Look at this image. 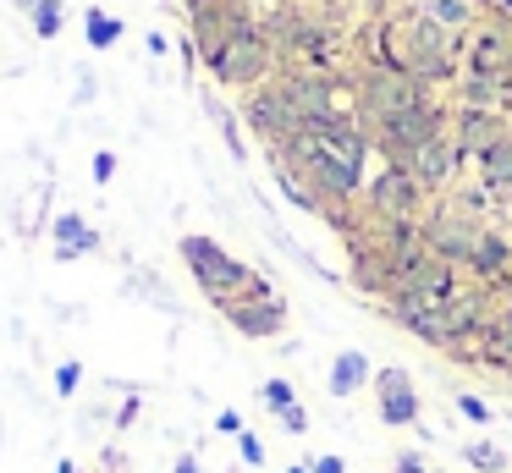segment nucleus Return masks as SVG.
Here are the masks:
<instances>
[{
  "label": "nucleus",
  "instance_id": "nucleus-2",
  "mask_svg": "<svg viewBox=\"0 0 512 473\" xmlns=\"http://www.w3.org/2000/svg\"><path fill=\"white\" fill-rule=\"evenodd\" d=\"M270 72H276V44L265 39V28H243L232 44H226L221 55L210 61V77L221 88H237V94H248V88L270 83Z\"/></svg>",
  "mask_w": 512,
  "mask_h": 473
},
{
  "label": "nucleus",
  "instance_id": "nucleus-5",
  "mask_svg": "<svg viewBox=\"0 0 512 473\" xmlns=\"http://www.w3.org/2000/svg\"><path fill=\"white\" fill-rule=\"evenodd\" d=\"M479 237H485V226H479L474 215H457V209H430V215H419V242L446 264H468V253H474Z\"/></svg>",
  "mask_w": 512,
  "mask_h": 473
},
{
  "label": "nucleus",
  "instance_id": "nucleus-23",
  "mask_svg": "<svg viewBox=\"0 0 512 473\" xmlns=\"http://www.w3.org/2000/svg\"><path fill=\"white\" fill-rule=\"evenodd\" d=\"M276 424L287 429V435H309V407H303V402H298V407H287V413H281Z\"/></svg>",
  "mask_w": 512,
  "mask_h": 473
},
{
  "label": "nucleus",
  "instance_id": "nucleus-19",
  "mask_svg": "<svg viewBox=\"0 0 512 473\" xmlns=\"http://www.w3.org/2000/svg\"><path fill=\"white\" fill-rule=\"evenodd\" d=\"M391 473H435V468H430V457H424L419 446H397L391 451Z\"/></svg>",
  "mask_w": 512,
  "mask_h": 473
},
{
  "label": "nucleus",
  "instance_id": "nucleus-15",
  "mask_svg": "<svg viewBox=\"0 0 512 473\" xmlns=\"http://www.w3.org/2000/svg\"><path fill=\"white\" fill-rule=\"evenodd\" d=\"M259 402H265V413H270V418H281L287 407H298V391H292V380H281V374H276V380L259 385Z\"/></svg>",
  "mask_w": 512,
  "mask_h": 473
},
{
  "label": "nucleus",
  "instance_id": "nucleus-26",
  "mask_svg": "<svg viewBox=\"0 0 512 473\" xmlns=\"http://www.w3.org/2000/svg\"><path fill=\"white\" fill-rule=\"evenodd\" d=\"M309 473H347V462L336 451H320V457H309Z\"/></svg>",
  "mask_w": 512,
  "mask_h": 473
},
{
  "label": "nucleus",
  "instance_id": "nucleus-25",
  "mask_svg": "<svg viewBox=\"0 0 512 473\" xmlns=\"http://www.w3.org/2000/svg\"><path fill=\"white\" fill-rule=\"evenodd\" d=\"M116 165H122V160H116V154L111 149H100V154H94V182H111V176H116Z\"/></svg>",
  "mask_w": 512,
  "mask_h": 473
},
{
  "label": "nucleus",
  "instance_id": "nucleus-7",
  "mask_svg": "<svg viewBox=\"0 0 512 473\" xmlns=\"http://www.w3.org/2000/svg\"><path fill=\"white\" fill-rule=\"evenodd\" d=\"M221 319L237 330V336H248V341H276L281 330H287V303H281V292L243 297V303H226Z\"/></svg>",
  "mask_w": 512,
  "mask_h": 473
},
{
  "label": "nucleus",
  "instance_id": "nucleus-16",
  "mask_svg": "<svg viewBox=\"0 0 512 473\" xmlns=\"http://www.w3.org/2000/svg\"><path fill=\"white\" fill-rule=\"evenodd\" d=\"M204 110H210V116H215V127H221V138H226V149H232V154H237V160H243V154H248V149H243V132H237V121H232V110H226V105H221V99H215V94H210V99H204Z\"/></svg>",
  "mask_w": 512,
  "mask_h": 473
},
{
  "label": "nucleus",
  "instance_id": "nucleus-13",
  "mask_svg": "<svg viewBox=\"0 0 512 473\" xmlns=\"http://www.w3.org/2000/svg\"><path fill=\"white\" fill-rule=\"evenodd\" d=\"M463 468L474 473H512V451L501 440H463Z\"/></svg>",
  "mask_w": 512,
  "mask_h": 473
},
{
  "label": "nucleus",
  "instance_id": "nucleus-24",
  "mask_svg": "<svg viewBox=\"0 0 512 473\" xmlns=\"http://www.w3.org/2000/svg\"><path fill=\"white\" fill-rule=\"evenodd\" d=\"M94 473H127V451L122 446H105L100 451V468H94Z\"/></svg>",
  "mask_w": 512,
  "mask_h": 473
},
{
  "label": "nucleus",
  "instance_id": "nucleus-17",
  "mask_svg": "<svg viewBox=\"0 0 512 473\" xmlns=\"http://www.w3.org/2000/svg\"><path fill=\"white\" fill-rule=\"evenodd\" d=\"M457 413H463L468 424H496V407H490L485 396H474V391H457Z\"/></svg>",
  "mask_w": 512,
  "mask_h": 473
},
{
  "label": "nucleus",
  "instance_id": "nucleus-20",
  "mask_svg": "<svg viewBox=\"0 0 512 473\" xmlns=\"http://www.w3.org/2000/svg\"><path fill=\"white\" fill-rule=\"evenodd\" d=\"M430 17L441 22V28H463V22H468V0H430Z\"/></svg>",
  "mask_w": 512,
  "mask_h": 473
},
{
  "label": "nucleus",
  "instance_id": "nucleus-4",
  "mask_svg": "<svg viewBox=\"0 0 512 473\" xmlns=\"http://www.w3.org/2000/svg\"><path fill=\"white\" fill-rule=\"evenodd\" d=\"M369 391H375V418H380L386 429H419L424 396H419V380H413L402 363H386V369H375Z\"/></svg>",
  "mask_w": 512,
  "mask_h": 473
},
{
  "label": "nucleus",
  "instance_id": "nucleus-8",
  "mask_svg": "<svg viewBox=\"0 0 512 473\" xmlns=\"http://www.w3.org/2000/svg\"><path fill=\"white\" fill-rule=\"evenodd\" d=\"M50 253H56V264L89 259V253H100V231H94L78 209H67V215L50 220Z\"/></svg>",
  "mask_w": 512,
  "mask_h": 473
},
{
  "label": "nucleus",
  "instance_id": "nucleus-27",
  "mask_svg": "<svg viewBox=\"0 0 512 473\" xmlns=\"http://www.w3.org/2000/svg\"><path fill=\"white\" fill-rule=\"evenodd\" d=\"M215 429H221V435H243V413H232V407H221V413H215Z\"/></svg>",
  "mask_w": 512,
  "mask_h": 473
},
{
  "label": "nucleus",
  "instance_id": "nucleus-9",
  "mask_svg": "<svg viewBox=\"0 0 512 473\" xmlns=\"http://www.w3.org/2000/svg\"><path fill=\"white\" fill-rule=\"evenodd\" d=\"M501 138H507V127H501L496 110H463V116H457V138L452 143H457L463 160H485Z\"/></svg>",
  "mask_w": 512,
  "mask_h": 473
},
{
  "label": "nucleus",
  "instance_id": "nucleus-1",
  "mask_svg": "<svg viewBox=\"0 0 512 473\" xmlns=\"http://www.w3.org/2000/svg\"><path fill=\"white\" fill-rule=\"evenodd\" d=\"M177 253H182V264H188V275L199 281V292L210 297L215 308H226V303H243V297H265V292H276V286H270L265 275L254 270V264L232 259V253H226L215 237H199V231H188V237L177 242Z\"/></svg>",
  "mask_w": 512,
  "mask_h": 473
},
{
  "label": "nucleus",
  "instance_id": "nucleus-31",
  "mask_svg": "<svg viewBox=\"0 0 512 473\" xmlns=\"http://www.w3.org/2000/svg\"><path fill=\"white\" fill-rule=\"evenodd\" d=\"M287 473H309V462H292V468Z\"/></svg>",
  "mask_w": 512,
  "mask_h": 473
},
{
  "label": "nucleus",
  "instance_id": "nucleus-28",
  "mask_svg": "<svg viewBox=\"0 0 512 473\" xmlns=\"http://www.w3.org/2000/svg\"><path fill=\"white\" fill-rule=\"evenodd\" d=\"M171 473H204L199 451H177V462H171Z\"/></svg>",
  "mask_w": 512,
  "mask_h": 473
},
{
  "label": "nucleus",
  "instance_id": "nucleus-29",
  "mask_svg": "<svg viewBox=\"0 0 512 473\" xmlns=\"http://www.w3.org/2000/svg\"><path fill=\"white\" fill-rule=\"evenodd\" d=\"M56 473H89V468H83V462H72V457H61V468Z\"/></svg>",
  "mask_w": 512,
  "mask_h": 473
},
{
  "label": "nucleus",
  "instance_id": "nucleus-22",
  "mask_svg": "<svg viewBox=\"0 0 512 473\" xmlns=\"http://www.w3.org/2000/svg\"><path fill=\"white\" fill-rule=\"evenodd\" d=\"M237 457H243L248 468H265V440H259L254 429H243V435H237Z\"/></svg>",
  "mask_w": 512,
  "mask_h": 473
},
{
  "label": "nucleus",
  "instance_id": "nucleus-21",
  "mask_svg": "<svg viewBox=\"0 0 512 473\" xmlns=\"http://www.w3.org/2000/svg\"><path fill=\"white\" fill-rule=\"evenodd\" d=\"M138 413H144V396L127 391V396H122V407H116V418H111V429H116V435H127V429L138 424Z\"/></svg>",
  "mask_w": 512,
  "mask_h": 473
},
{
  "label": "nucleus",
  "instance_id": "nucleus-30",
  "mask_svg": "<svg viewBox=\"0 0 512 473\" xmlns=\"http://www.w3.org/2000/svg\"><path fill=\"white\" fill-rule=\"evenodd\" d=\"M12 6H17V11H34V6H39V0H12Z\"/></svg>",
  "mask_w": 512,
  "mask_h": 473
},
{
  "label": "nucleus",
  "instance_id": "nucleus-14",
  "mask_svg": "<svg viewBox=\"0 0 512 473\" xmlns=\"http://www.w3.org/2000/svg\"><path fill=\"white\" fill-rule=\"evenodd\" d=\"M28 22H34L39 39H56V33L67 28V6H61V0H39V6L28 11Z\"/></svg>",
  "mask_w": 512,
  "mask_h": 473
},
{
  "label": "nucleus",
  "instance_id": "nucleus-12",
  "mask_svg": "<svg viewBox=\"0 0 512 473\" xmlns=\"http://www.w3.org/2000/svg\"><path fill=\"white\" fill-rule=\"evenodd\" d=\"M122 33H127V22L111 17L105 6L83 11V44H89V50H116V44H122Z\"/></svg>",
  "mask_w": 512,
  "mask_h": 473
},
{
  "label": "nucleus",
  "instance_id": "nucleus-10",
  "mask_svg": "<svg viewBox=\"0 0 512 473\" xmlns=\"http://www.w3.org/2000/svg\"><path fill=\"white\" fill-rule=\"evenodd\" d=\"M457 165H463L457 143H452V138H435V143H424V149L408 160V171L419 176V187H424V193H435V187H446V182L457 176Z\"/></svg>",
  "mask_w": 512,
  "mask_h": 473
},
{
  "label": "nucleus",
  "instance_id": "nucleus-18",
  "mask_svg": "<svg viewBox=\"0 0 512 473\" xmlns=\"http://www.w3.org/2000/svg\"><path fill=\"white\" fill-rule=\"evenodd\" d=\"M78 391H83V363H78V358H67V363L56 369V396H61V402H72Z\"/></svg>",
  "mask_w": 512,
  "mask_h": 473
},
{
  "label": "nucleus",
  "instance_id": "nucleus-3",
  "mask_svg": "<svg viewBox=\"0 0 512 473\" xmlns=\"http://www.w3.org/2000/svg\"><path fill=\"white\" fill-rule=\"evenodd\" d=\"M243 121H248V132H254V138L265 143V149H281V143L303 138V116L292 110V99L281 94L276 77L243 94Z\"/></svg>",
  "mask_w": 512,
  "mask_h": 473
},
{
  "label": "nucleus",
  "instance_id": "nucleus-6",
  "mask_svg": "<svg viewBox=\"0 0 512 473\" xmlns=\"http://www.w3.org/2000/svg\"><path fill=\"white\" fill-rule=\"evenodd\" d=\"M364 209L369 215H386V220H419L424 209V187L408 165H386L375 182L364 187Z\"/></svg>",
  "mask_w": 512,
  "mask_h": 473
},
{
  "label": "nucleus",
  "instance_id": "nucleus-11",
  "mask_svg": "<svg viewBox=\"0 0 512 473\" xmlns=\"http://www.w3.org/2000/svg\"><path fill=\"white\" fill-rule=\"evenodd\" d=\"M369 380H375V363H369L364 352H353V347H347V352H336V358H331V374H325V391H331L336 402H347V396H358Z\"/></svg>",
  "mask_w": 512,
  "mask_h": 473
}]
</instances>
